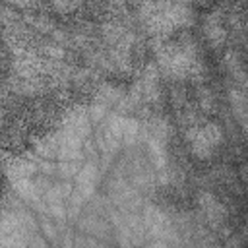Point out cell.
<instances>
[{
  "label": "cell",
  "mask_w": 248,
  "mask_h": 248,
  "mask_svg": "<svg viewBox=\"0 0 248 248\" xmlns=\"http://www.w3.org/2000/svg\"><path fill=\"white\" fill-rule=\"evenodd\" d=\"M147 27L157 35H169L190 17V6L184 4H141Z\"/></svg>",
  "instance_id": "1"
},
{
  "label": "cell",
  "mask_w": 248,
  "mask_h": 248,
  "mask_svg": "<svg viewBox=\"0 0 248 248\" xmlns=\"http://www.w3.org/2000/svg\"><path fill=\"white\" fill-rule=\"evenodd\" d=\"M159 58H161V66L169 74H176V76L190 74L198 64L194 45L186 43V41H170V43H167L159 50Z\"/></svg>",
  "instance_id": "2"
},
{
  "label": "cell",
  "mask_w": 248,
  "mask_h": 248,
  "mask_svg": "<svg viewBox=\"0 0 248 248\" xmlns=\"http://www.w3.org/2000/svg\"><path fill=\"white\" fill-rule=\"evenodd\" d=\"M186 140H188V145L196 157L207 159V157H211V153L221 143L223 130L217 122H200V124H194L188 128Z\"/></svg>",
  "instance_id": "3"
},
{
  "label": "cell",
  "mask_w": 248,
  "mask_h": 248,
  "mask_svg": "<svg viewBox=\"0 0 248 248\" xmlns=\"http://www.w3.org/2000/svg\"><path fill=\"white\" fill-rule=\"evenodd\" d=\"M143 225H145V231L149 234H153V238H163L167 240L172 232V223H170V217L159 209L157 205H147L145 211H143Z\"/></svg>",
  "instance_id": "4"
},
{
  "label": "cell",
  "mask_w": 248,
  "mask_h": 248,
  "mask_svg": "<svg viewBox=\"0 0 248 248\" xmlns=\"http://www.w3.org/2000/svg\"><path fill=\"white\" fill-rule=\"evenodd\" d=\"M198 200H200V207H202V211L205 215V221L209 225H213V227H219L227 217V211H225L223 203L209 192H202Z\"/></svg>",
  "instance_id": "5"
},
{
  "label": "cell",
  "mask_w": 248,
  "mask_h": 248,
  "mask_svg": "<svg viewBox=\"0 0 248 248\" xmlns=\"http://www.w3.org/2000/svg\"><path fill=\"white\" fill-rule=\"evenodd\" d=\"M95 178H97V169L93 163H87L81 167V170L78 172L76 176V190L87 200L91 194H93V188H95Z\"/></svg>",
  "instance_id": "6"
},
{
  "label": "cell",
  "mask_w": 248,
  "mask_h": 248,
  "mask_svg": "<svg viewBox=\"0 0 248 248\" xmlns=\"http://www.w3.org/2000/svg\"><path fill=\"white\" fill-rule=\"evenodd\" d=\"M205 35H207V39L213 43V45H221L223 43V39H225V27H223V23H221V19L215 16V14H211L207 19H205Z\"/></svg>",
  "instance_id": "7"
},
{
  "label": "cell",
  "mask_w": 248,
  "mask_h": 248,
  "mask_svg": "<svg viewBox=\"0 0 248 248\" xmlns=\"http://www.w3.org/2000/svg\"><path fill=\"white\" fill-rule=\"evenodd\" d=\"M58 169H60V174H62L64 178L78 176V172L81 170V167H79V163H78V161H60Z\"/></svg>",
  "instance_id": "8"
},
{
  "label": "cell",
  "mask_w": 248,
  "mask_h": 248,
  "mask_svg": "<svg viewBox=\"0 0 248 248\" xmlns=\"http://www.w3.org/2000/svg\"><path fill=\"white\" fill-rule=\"evenodd\" d=\"M138 132H140V124H138L136 120H126L122 140H124L126 143H134V141H136V138H138Z\"/></svg>",
  "instance_id": "9"
},
{
  "label": "cell",
  "mask_w": 248,
  "mask_h": 248,
  "mask_svg": "<svg viewBox=\"0 0 248 248\" xmlns=\"http://www.w3.org/2000/svg\"><path fill=\"white\" fill-rule=\"evenodd\" d=\"M41 229H43V232H45L46 238H50V240H56V238H58L56 229L52 227V223H50L48 219H43V221H41Z\"/></svg>",
  "instance_id": "10"
},
{
  "label": "cell",
  "mask_w": 248,
  "mask_h": 248,
  "mask_svg": "<svg viewBox=\"0 0 248 248\" xmlns=\"http://www.w3.org/2000/svg\"><path fill=\"white\" fill-rule=\"evenodd\" d=\"M27 248H48V244H46V240L41 236V234H31V238H29V244H27Z\"/></svg>",
  "instance_id": "11"
},
{
  "label": "cell",
  "mask_w": 248,
  "mask_h": 248,
  "mask_svg": "<svg viewBox=\"0 0 248 248\" xmlns=\"http://www.w3.org/2000/svg\"><path fill=\"white\" fill-rule=\"evenodd\" d=\"M147 248H169V244H167V240H163V238H155Z\"/></svg>",
  "instance_id": "12"
}]
</instances>
